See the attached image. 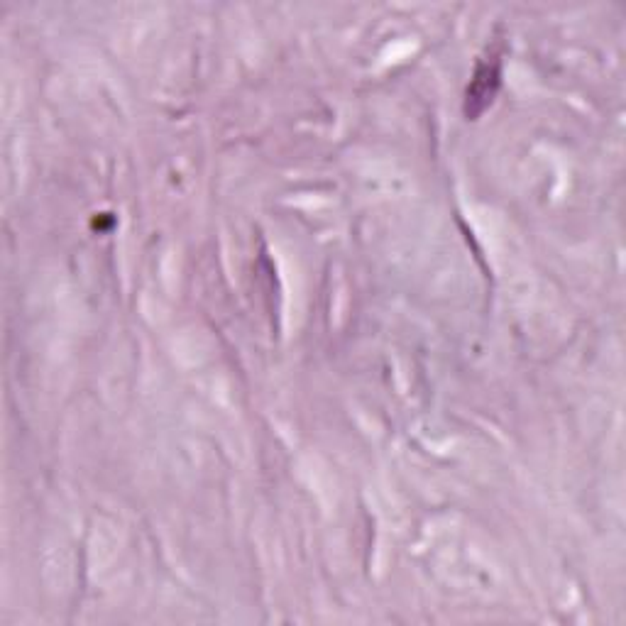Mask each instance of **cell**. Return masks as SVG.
Listing matches in <instances>:
<instances>
[{
    "label": "cell",
    "instance_id": "1",
    "mask_svg": "<svg viewBox=\"0 0 626 626\" xmlns=\"http://www.w3.org/2000/svg\"><path fill=\"white\" fill-rule=\"evenodd\" d=\"M497 84H499V59L492 57V62H482L480 67H477L475 81H472V86L468 89V101H465V113H468V118L480 115L482 108L492 101Z\"/></svg>",
    "mask_w": 626,
    "mask_h": 626
}]
</instances>
